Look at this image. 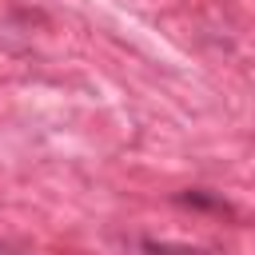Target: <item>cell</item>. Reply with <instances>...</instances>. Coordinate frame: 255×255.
Masks as SVG:
<instances>
[{
	"mask_svg": "<svg viewBox=\"0 0 255 255\" xmlns=\"http://www.w3.org/2000/svg\"><path fill=\"white\" fill-rule=\"evenodd\" d=\"M139 247H143V255H207V251H199V247H179V243H155V239H143Z\"/></svg>",
	"mask_w": 255,
	"mask_h": 255,
	"instance_id": "cell-1",
	"label": "cell"
},
{
	"mask_svg": "<svg viewBox=\"0 0 255 255\" xmlns=\"http://www.w3.org/2000/svg\"><path fill=\"white\" fill-rule=\"evenodd\" d=\"M4 255H12V251H4Z\"/></svg>",
	"mask_w": 255,
	"mask_h": 255,
	"instance_id": "cell-3",
	"label": "cell"
},
{
	"mask_svg": "<svg viewBox=\"0 0 255 255\" xmlns=\"http://www.w3.org/2000/svg\"><path fill=\"white\" fill-rule=\"evenodd\" d=\"M179 203H187V207H215V211H227V203H223V199L203 195V191H183V195H179Z\"/></svg>",
	"mask_w": 255,
	"mask_h": 255,
	"instance_id": "cell-2",
	"label": "cell"
}]
</instances>
